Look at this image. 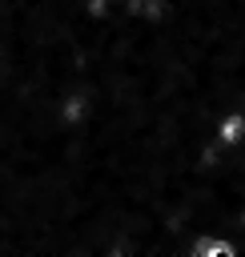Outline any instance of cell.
<instances>
[{
    "label": "cell",
    "instance_id": "6da1fadb",
    "mask_svg": "<svg viewBox=\"0 0 245 257\" xmlns=\"http://www.w3.org/2000/svg\"><path fill=\"white\" fill-rule=\"evenodd\" d=\"M245 137V116H225V124H221V141L229 145V141H241Z\"/></svg>",
    "mask_w": 245,
    "mask_h": 257
}]
</instances>
